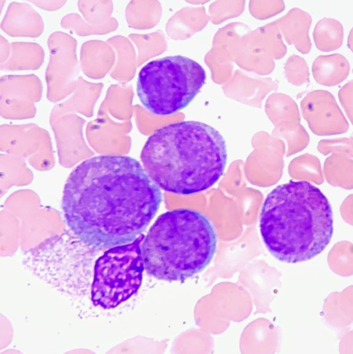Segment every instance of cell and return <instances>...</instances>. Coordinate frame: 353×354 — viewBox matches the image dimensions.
Instances as JSON below:
<instances>
[{"label": "cell", "mask_w": 353, "mask_h": 354, "mask_svg": "<svg viewBox=\"0 0 353 354\" xmlns=\"http://www.w3.org/2000/svg\"><path fill=\"white\" fill-rule=\"evenodd\" d=\"M162 201L159 187L129 156H95L79 164L65 184V222L83 244L103 249L131 243Z\"/></svg>", "instance_id": "6da1fadb"}, {"label": "cell", "mask_w": 353, "mask_h": 354, "mask_svg": "<svg viewBox=\"0 0 353 354\" xmlns=\"http://www.w3.org/2000/svg\"><path fill=\"white\" fill-rule=\"evenodd\" d=\"M140 157L159 188L189 195L219 181L228 152L223 137L214 127L198 121H182L156 130L145 143Z\"/></svg>", "instance_id": "7a4b0ae2"}, {"label": "cell", "mask_w": 353, "mask_h": 354, "mask_svg": "<svg viewBox=\"0 0 353 354\" xmlns=\"http://www.w3.org/2000/svg\"><path fill=\"white\" fill-rule=\"evenodd\" d=\"M259 228L267 249L276 259L290 264L305 262L320 254L331 241L332 207L314 185L291 181L267 195Z\"/></svg>", "instance_id": "3957f363"}, {"label": "cell", "mask_w": 353, "mask_h": 354, "mask_svg": "<svg viewBox=\"0 0 353 354\" xmlns=\"http://www.w3.org/2000/svg\"><path fill=\"white\" fill-rule=\"evenodd\" d=\"M217 237L210 219L190 208L161 214L145 236L141 251L150 276L182 282L203 271L211 262Z\"/></svg>", "instance_id": "277c9868"}, {"label": "cell", "mask_w": 353, "mask_h": 354, "mask_svg": "<svg viewBox=\"0 0 353 354\" xmlns=\"http://www.w3.org/2000/svg\"><path fill=\"white\" fill-rule=\"evenodd\" d=\"M206 79L203 68L182 55L168 56L147 63L140 70L137 93L151 113L168 116L187 107Z\"/></svg>", "instance_id": "5b68a950"}, {"label": "cell", "mask_w": 353, "mask_h": 354, "mask_svg": "<svg viewBox=\"0 0 353 354\" xmlns=\"http://www.w3.org/2000/svg\"><path fill=\"white\" fill-rule=\"evenodd\" d=\"M143 234L129 244L108 248L94 264L91 300L95 306L112 309L139 291L145 269Z\"/></svg>", "instance_id": "8992f818"}, {"label": "cell", "mask_w": 353, "mask_h": 354, "mask_svg": "<svg viewBox=\"0 0 353 354\" xmlns=\"http://www.w3.org/2000/svg\"><path fill=\"white\" fill-rule=\"evenodd\" d=\"M312 70L317 83L325 86H334L347 78L350 72V64L341 54L321 55L314 60Z\"/></svg>", "instance_id": "52a82bcc"}, {"label": "cell", "mask_w": 353, "mask_h": 354, "mask_svg": "<svg viewBox=\"0 0 353 354\" xmlns=\"http://www.w3.org/2000/svg\"><path fill=\"white\" fill-rule=\"evenodd\" d=\"M313 38L316 48L323 52L336 50L343 43V26L336 19L324 17L316 24Z\"/></svg>", "instance_id": "ba28073f"}, {"label": "cell", "mask_w": 353, "mask_h": 354, "mask_svg": "<svg viewBox=\"0 0 353 354\" xmlns=\"http://www.w3.org/2000/svg\"><path fill=\"white\" fill-rule=\"evenodd\" d=\"M347 43H348V47L353 52V28L350 32V35L348 37V40H347Z\"/></svg>", "instance_id": "9c48e42d"}]
</instances>
